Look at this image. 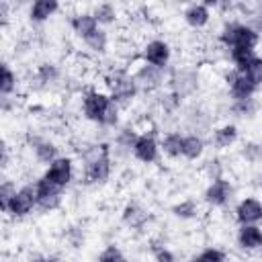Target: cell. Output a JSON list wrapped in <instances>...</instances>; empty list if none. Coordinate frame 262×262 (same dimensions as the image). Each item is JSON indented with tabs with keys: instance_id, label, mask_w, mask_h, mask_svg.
<instances>
[{
	"instance_id": "cell-37",
	"label": "cell",
	"mask_w": 262,
	"mask_h": 262,
	"mask_svg": "<svg viewBox=\"0 0 262 262\" xmlns=\"http://www.w3.org/2000/svg\"><path fill=\"white\" fill-rule=\"evenodd\" d=\"M151 254L156 262H176V256L168 246H151Z\"/></svg>"
},
{
	"instance_id": "cell-24",
	"label": "cell",
	"mask_w": 262,
	"mask_h": 262,
	"mask_svg": "<svg viewBox=\"0 0 262 262\" xmlns=\"http://www.w3.org/2000/svg\"><path fill=\"white\" fill-rule=\"evenodd\" d=\"M203 154H205V139H203L199 133H188V135H184V141H182V158L194 162V160H199Z\"/></svg>"
},
{
	"instance_id": "cell-7",
	"label": "cell",
	"mask_w": 262,
	"mask_h": 262,
	"mask_svg": "<svg viewBox=\"0 0 262 262\" xmlns=\"http://www.w3.org/2000/svg\"><path fill=\"white\" fill-rule=\"evenodd\" d=\"M35 209H37V194H35V184L31 182V184H23L14 192V196L6 209V215L12 219H25Z\"/></svg>"
},
{
	"instance_id": "cell-38",
	"label": "cell",
	"mask_w": 262,
	"mask_h": 262,
	"mask_svg": "<svg viewBox=\"0 0 262 262\" xmlns=\"http://www.w3.org/2000/svg\"><path fill=\"white\" fill-rule=\"evenodd\" d=\"M66 237H68V242L72 244V248H80V246L84 244V229H80V227H70L68 233H66Z\"/></svg>"
},
{
	"instance_id": "cell-16",
	"label": "cell",
	"mask_w": 262,
	"mask_h": 262,
	"mask_svg": "<svg viewBox=\"0 0 262 262\" xmlns=\"http://www.w3.org/2000/svg\"><path fill=\"white\" fill-rule=\"evenodd\" d=\"M235 242L246 252L262 250V227L260 225H239L235 233Z\"/></svg>"
},
{
	"instance_id": "cell-20",
	"label": "cell",
	"mask_w": 262,
	"mask_h": 262,
	"mask_svg": "<svg viewBox=\"0 0 262 262\" xmlns=\"http://www.w3.org/2000/svg\"><path fill=\"white\" fill-rule=\"evenodd\" d=\"M61 72H59V66L53 63V61H41L37 68H35V74H33V80H35V88H49L53 86L57 80H59Z\"/></svg>"
},
{
	"instance_id": "cell-40",
	"label": "cell",
	"mask_w": 262,
	"mask_h": 262,
	"mask_svg": "<svg viewBox=\"0 0 262 262\" xmlns=\"http://www.w3.org/2000/svg\"><path fill=\"white\" fill-rule=\"evenodd\" d=\"M8 2H0V25H2V29H6V25H8Z\"/></svg>"
},
{
	"instance_id": "cell-17",
	"label": "cell",
	"mask_w": 262,
	"mask_h": 262,
	"mask_svg": "<svg viewBox=\"0 0 262 262\" xmlns=\"http://www.w3.org/2000/svg\"><path fill=\"white\" fill-rule=\"evenodd\" d=\"M121 221L129 229H143L147 225V221H149V213L137 201H129L121 211Z\"/></svg>"
},
{
	"instance_id": "cell-8",
	"label": "cell",
	"mask_w": 262,
	"mask_h": 262,
	"mask_svg": "<svg viewBox=\"0 0 262 262\" xmlns=\"http://www.w3.org/2000/svg\"><path fill=\"white\" fill-rule=\"evenodd\" d=\"M141 59H143V63L156 66L160 70H166L170 66V59H172V47L164 39H151V41H147L143 45Z\"/></svg>"
},
{
	"instance_id": "cell-19",
	"label": "cell",
	"mask_w": 262,
	"mask_h": 262,
	"mask_svg": "<svg viewBox=\"0 0 262 262\" xmlns=\"http://www.w3.org/2000/svg\"><path fill=\"white\" fill-rule=\"evenodd\" d=\"M70 27H72L74 35L80 37L82 41H86L92 33H96L100 29V25L96 23L92 12H78V14L70 16Z\"/></svg>"
},
{
	"instance_id": "cell-12",
	"label": "cell",
	"mask_w": 262,
	"mask_h": 262,
	"mask_svg": "<svg viewBox=\"0 0 262 262\" xmlns=\"http://www.w3.org/2000/svg\"><path fill=\"white\" fill-rule=\"evenodd\" d=\"M233 196V184L227 178H215L207 184L205 192H203V201L209 207H225Z\"/></svg>"
},
{
	"instance_id": "cell-10",
	"label": "cell",
	"mask_w": 262,
	"mask_h": 262,
	"mask_svg": "<svg viewBox=\"0 0 262 262\" xmlns=\"http://www.w3.org/2000/svg\"><path fill=\"white\" fill-rule=\"evenodd\" d=\"M133 78L137 82V88L139 92H156L164 86V82L168 80L166 78V70H160L156 66H149V63H141L135 72H133Z\"/></svg>"
},
{
	"instance_id": "cell-35",
	"label": "cell",
	"mask_w": 262,
	"mask_h": 262,
	"mask_svg": "<svg viewBox=\"0 0 262 262\" xmlns=\"http://www.w3.org/2000/svg\"><path fill=\"white\" fill-rule=\"evenodd\" d=\"M239 72H244L250 80H252V84L254 86H258V88H262V57L258 55L254 61H250L244 70H239Z\"/></svg>"
},
{
	"instance_id": "cell-6",
	"label": "cell",
	"mask_w": 262,
	"mask_h": 262,
	"mask_svg": "<svg viewBox=\"0 0 262 262\" xmlns=\"http://www.w3.org/2000/svg\"><path fill=\"white\" fill-rule=\"evenodd\" d=\"M35 194H37V209L43 213L55 211L63 201V188L49 182L45 176H39L35 182Z\"/></svg>"
},
{
	"instance_id": "cell-27",
	"label": "cell",
	"mask_w": 262,
	"mask_h": 262,
	"mask_svg": "<svg viewBox=\"0 0 262 262\" xmlns=\"http://www.w3.org/2000/svg\"><path fill=\"white\" fill-rule=\"evenodd\" d=\"M16 84H18L16 72L4 61L2 63V74H0V96H12L16 92Z\"/></svg>"
},
{
	"instance_id": "cell-32",
	"label": "cell",
	"mask_w": 262,
	"mask_h": 262,
	"mask_svg": "<svg viewBox=\"0 0 262 262\" xmlns=\"http://www.w3.org/2000/svg\"><path fill=\"white\" fill-rule=\"evenodd\" d=\"M96 262H129L127 256L123 254V250L117 246V244H106L98 256H96Z\"/></svg>"
},
{
	"instance_id": "cell-36",
	"label": "cell",
	"mask_w": 262,
	"mask_h": 262,
	"mask_svg": "<svg viewBox=\"0 0 262 262\" xmlns=\"http://www.w3.org/2000/svg\"><path fill=\"white\" fill-rule=\"evenodd\" d=\"M242 158L250 164H262V145L260 143H254V141H248L244 143L242 147Z\"/></svg>"
},
{
	"instance_id": "cell-41",
	"label": "cell",
	"mask_w": 262,
	"mask_h": 262,
	"mask_svg": "<svg viewBox=\"0 0 262 262\" xmlns=\"http://www.w3.org/2000/svg\"><path fill=\"white\" fill-rule=\"evenodd\" d=\"M8 162H10L8 145H6V143H2V160H0V164H2V170H6V168H8Z\"/></svg>"
},
{
	"instance_id": "cell-11",
	"label": "cell",
	"mask_w": 262,
	"mask_h": 262,
	"mask_svg": "<svg viewBox=\"0 0 262 262\" xmlns=\"http://www.w3.org/2000/svg\"><path fill=\"white\" fill-rule=\"evenodd\" d=\"M133 158L141 164H154L160 158V143L156 139L154 131H143L137 135L135 145H133Z\"/></svg>"
},
{
	"instance_id": "cell-21",
	"label": "cell",
	"mask_w": 262,
	"mask_h": 262,
	"mask_svg": "<svg viewBox=\"0 0 262 262\" xmlns=\"http://www.w3.org/2000/svg\"><path fill=\"white\" fill-rule=\"evenodd\" d=\"M57 10H59V2H55V0H35L29 6V20L35 25H41V23L49 20Z\"/></svg>"
},
{
	"instance_id": "cell-26",
	"label": "cell",
	"mask_w": 262,
	"mask_h": 262,
	"mask_svg": "<svg viewBox=\"0 0 262 262\" xmlns=\"http://www.w3.org/2000/svg\"><path fill=\"white\" fill-rule=\"evenodd\" d=\"M92 14H94V18H96V23H98L100 27L115 25V23H117V18H119L117 6H115V4H111V2H100V4H96V6H94V10H92Z\"/></svg>"
},
{
	"instance_id": "cell-2",
	"label": "cell",
	"mask_w": 262,
	"mask_h": 262,
	"mask_svg": "<svg viewBox=\"0 0 262 262\" xmlns=\"http://www.w3.org/2000/svg\"><path fill=\"white\" fill-rule=\"evenodd\" d=\"M80 156L84 158L82 176H80L82 184H86V186L104 184L111 178V172H113V147L108 143H98V145L86 147L84 151H80Z\"/></svg>"
},
{
	"instance_id": "cell-4",
	"label": "cell",
	"mask_w": 262,
	"mask_h": 262,
	"mask_svg": "<svg viewBox=\"0 0 262 262\" xmlns=\"http://www.w3.org/2000/svg\"><path fill=\"white\" fill-rule=\"evenodd\" d=\"M217 39L227 49H235V47L256 49V45L260 43V35L248 23H242V20H227L221 27Z\"/></svg>"
},
{
	"instance_id": "cell-44",
	"label": "cell",
	"mask_w": 262,
	"mask_h": 262,
	"mask_svg": "<svg viewBox=\"0 0 262 262\" xmlns=\"http://www.w3.org/2000/svg\"><path fill=\"white\" fill-rule=\"evenodd\" d=\"M254 184H256L258 188H262V172H260V174L256 176V182H254Z\"/></svg>"
},
{
	"instance_id": "cell-15",
	"label": "cell",
	"mask_w": 262,
	"mask_h": 262,
	"mask_svg": "<svg viewBox=\"0 0 262 262\" xmlns=\"http://www.w3.org/2000/svg\"><path fill=\"white\" fill-rule=\"evenodd\" d=\"M27 145L33 149V156L39 164H45L49 166L51 162H55L59 158V147L47 139V137H41V135H27Z\"/></svg>"
},
{
	"instance_id": "cell-42",
	"label": "cell",
	"mask_w": 262,
	"mask_h": 262,
	"mask_svg": "<svg viewBox=\"0 0 262 262\" xmlns=\"http://www.w3.org/2000/svg\"><path fill=\"white\" fill-rule=\"evenodd\" d=\"M27 262H47V256H45V254L35 252V254H31V256L27 258Z\"/></svg>"
},
{
	"instance_id": "cell-25",
	"label": "cell",
	"mask_w": 262,
	"mask_h": 262,
	"mask_svg": "<svg viewBox=\"0 0 262 262\" xmlns=\"http://www.w3.org/2000/svg\"><path fill=\"white\" fill-rule=\"evenodd\" d=\"M182 141H184V135H182V133L170 131V133H166V135L162 137L160 149H162L168 158H172V160L182 158Z\"/></svg>"
},
{
	"instance_id": "cell-22",
	"label": "cell",
	"mask_w": 262,
	"mask_h": 262,
	"mask_svg": "<svg viewBox=\"0 0 262 262\" xmlns=\"http://www.w3.org/2000/svg\"><path fill=\"white\" fill-rule=\"evenodd\" d=\"M237 137H239L237 127H235L233 123H225V125L213 129L211 143H213V147H217V149H227V147H231V145L237 141Z\"/></svg>"
},
{
	"instance_id": "cell-29",
	"label": "cell",
	"mask_w": 262,
	"mask_h": 262,
	"mask_svg": "<svg viewBox=\"0 0 262 262\" xmlns=\"http://www.w3.org/2000/svg\"><path fill=\"white\" fill-rule=\"evenodd\" d=\"M229 57H231L235 70H244V68H246L250 61H254L258 55H256V49H250V47H235V49H229Z\"/></svg>"
},
{
	"instance_id": "cell-13",
	"label": "cell",
	"mask_w": 262,
	"mask_h": 262,
	"mask_svg": "<svg viewBox=\"0 0 262 262\" xmlns=\"http://www.w3.org/2000/svg\"><path fill=\"white\" fill-rule=\"evenodd\" d=\"M43 176H45L49 182L57 184L59 188L70 186V182L74 180V162H72V158L59 156L55 162H51V164L45 168Z\"/></svg>"
},
{
	"instance_id": "cell-18",
	"label": "cell",
	"mask_w": 262,
	"mask_h": 262,
	"mask_svg": "<svg viewBox=\"0 0 262 262\" xmlns=\"http://www.w3.org/2000/svg\"><path fill=\"white\" fill-rule=\"evenodd\" d=\"M182 18L190 29H203L211 20V8L207 6V2H192L184 8Z\"/></svg>"
},
{
	"instance_id": "cell-31",
	"label": "cell",
	"mask_w": 262,
	"mask_h": 262,
	"mask_svg": "<svg viewBox=\"0 0 262 262\" xmlns=\"http://www.w3.org/2000/svg\"><path fill=\"white\" fill-rule=\"evenodd\" d=\"M84 45H86L92 53H98V55H100V53H104L106 47H108V33L100 27L96 33H92V35L84 41Z\"/></svg>"
},
{
	"instance_id": "cell-3",
	"label": "cell",
	"mask_w": 262,
	"mask_h": 262,
	"mask_svg": "<svg viewBox=\"0 0 262 262\" xmlns=\"http://www.w3.org/2000/svg\"><path fill=\"white\" fill-rule=\"evenodd\" d=\"M104 84L108 88L111 98L119 106H129L135 100V96L139 94V88H137L133 74L127 70H111L104 76Z\"/></svg>"
},
{
	"instance_id": "cell-39",
	"label": "cell",
	"mask_w": 262,
	"mask_h": 262,
	"mask_svg": "<svg viewBox=\"0 0 262 262\" xmlns=\"http://www.w3.org/2000/svg\"><path fill=\"white\" fill-rule=\"evenodd\" d=\"M219 164H221V162H219L217 158H213V160L207 162V172L211 174V180L221 178V166H219Z\"/></svg>"
},
{
	"instance_id": "cell-23",
	"label": "cell",
	"mask_w": 262,
	"mask_h": 262,
	"mask_svg": "<svg viewBox=\"0 0 262 262\" xmlns=\"http://www.w3.org/2000/svg\"><path fill=\"white\" fill-rule=\"evenodd\" d=\"M137 135H139V133H135L133 127H121V129L117 131V135H115V147H113V151L119 154V156L131 154Z\"/></svg>"
},
{
	"instance_id": "cell-14",
	"label": "cell",
	"mask_w": 262,
	"mask_h": 262,
	"mask_svg": "<svg viewBox=\"0 0 262 262\" xmlns=\"http://www.w3.org/2000/svg\"><path fill=\"white\" fill-rule=\"evenodd\" d=\"M233 217L239 225H258V223H262V201H258L256 196L242 199L233 209Z\"/></svg>"
},
{
	"instance_id": "cell-43",
	"label": "cell",
	"mask_w": 262,
	"mask_h": 262,
	"mask_svg": "<svg viewBox=\"0 0 262 262\" xmlns=\"http://www.w3.org/2000/svg\"><path fill=\"white\" fill-rule=\"evenodd\" d=\"M47 262H66L61 256H57V254H49L47 256Z\"/></svg>"
},
{
	"instance_id": "cell-9",
	"label": "cell",
	"mask_w": 262,
	"mask_h": 262,
	"mask_svg": "<svg viewBox=\"0 0 262 262\" xmlns=\"http://www.w3.org/2000/svg\"><path fill=\"white\" fill-rule=\"evenodd\" d=\"M225 84H227V92L231 96V100H246V98H254V94L260 90L258 86L252 84V80L239 72V70H229L225 74Z\"/></svg>"
},
{
	"instance_id": "cell-28",
	"label": "cell",
	"mask_w": 262,
	"mask_h": 262,
	"mask_svg": "<svg viewBox=\"0 0 262 262\" xmlns=\"http://www.w3.org/2000/svg\"><path fill=\"white\" fill-rule=\"evenodd\" d=\"M170 211H172V215L176 219H182V221H190V219H196L199 217V205L192 199H184V201L172 205Z\"/></svg>"
},
{
	"instance_id": "cell-5",
	"label": "cell",
	"mask_w": 262,
	"mask_h": 262,
	"mask_svg": "<svg viewBox=\"0 0 262 262\" xmlns=\"http://www.w3.org/2000/svg\"><path fill=\"white\" fill-rule=\"evenodd\" d=\"M166 82H168L170 94H174L178 100H182V98H188V96H192L196 92V88H199V74L192 68H178V70H174L168 76Z\"/></svg>"
},
{
	"instance_id": "cell-34",
	"label": "cell",
	"mask_w": 262,
	"mask_h": 262,
	"mask_svg": "<svg viewBox=\"0 0 262 262\" xmlns=\"http://www.w3.org/2000/svg\"><path fill=\"white\" fill-rule=\"evenodd\" d=\"M16 190L18 188H16V184L10 178H4L2 180V184H0V211L2 213H6V209H8V205H10V201H12V196H14Z\"/></svg>"
},
{
	"instance_id": "cell-33",
	"label": "cell",
	"mask_w": 262,
	"mask_h": 262,
	"mask_svg": "<svg viewBox=\"0 0 262 262\" xmlns=\"http://www.w3.org/2000/svg\"><path fill=\"white\" fill-rule=\"evenodd\" d=\"M188 262H227V256L219 248H205L199 254H194Z\"/></svg>"
},
{
	"instance_id": "cell-30",
	"label": "cell",
	"mask_w": 262,
	"mask_h": 262,
	"mask_svg": "<svg viewBox=\"0 0 262 262\" xmlns=\"http://www.w3.org/2000/svg\"><path fill=\"white\" fill-rule=\"evenodd\" d=\"M229 111L235 115V117H242V119H250L256 115L258 111V102L256 98H246V100H231L229 104Z\"/></svg>"
},
{
	"instance_id": "cell-1",
	"label": "cell",
	"mask_w": 262,
	"mask_h": 262,
	"mask_svg": "<svg viewBox=\"0 0 262 262\" xmlns=\"http://www.w3.org/2000/svg\"><path fill=\"white\" fill-rule=\"evenodd\" d=\"M82 115L90 123H96L102 127H117L121 106L111 98V94L96 88H88L82 94Z\"/></svg>"
}]
</instances>
